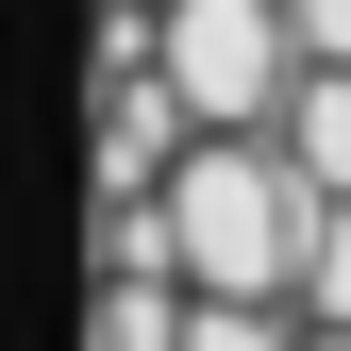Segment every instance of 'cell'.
<instances>
[{"mask_svg": "<svg viewBox=\"0 0 351 351\" xmlns=\"http://www.w3.org/2000/svg\"><path fill=\"white\" fill-rule=\"evenodd\" d=\"M301 351H351V335H318V318H301Z\"/></svg>", "mask_w": 351, "mask_h": 351, "instance_id": "6", "label": "cell"}, {"mask_svg": "<svg viewBox=\"0 0 351 351\" xmlns=\"http://www.w3.org/2000/svg\"><path fill=\"white\" fill-rule=\"evenodd\" d=\"M268 134L301 151V184H318V201H351V67H301V84H285V117H268Z\"/></svg>", "mask_w": 351, "mask_h": 351, "instance_id": "3", "label": "cell"}, {"mask_svg": "<svg viewBox=\"0 0 351 351\" xmlns=\"http://www.w3.org/2000/svg\"><path fill=\"white\" fill-rule=\"evenodd\" d=\"M101 51H151L201 134H268L285 84H301V17H285V0H167L151 34H101Z\"/></svg>", "mask_w": 351, "mask_h": 351, "instance_id": "2", "label": "cell"}, {"mask_svg": "<svg viewBox=\"0 0 351 351\" xmlns=\"http://www.w3.org/2000/svg\"><path fill=\"white\" fill-rule=\"evenodd\" d=\"M167 251H184L201 301H301V234H318V184H301L285 134H184L167 167Z\"/></svg>", "mask_w": 351, "mask_h": 351, "instance_id": "1", "label": "cell"}, {"mask_svg": "<svg viewBox=\"0 0 351 351\" xmlns=\"http://www.w3.org/2000/svg\"><path fill=\"white\" fill-rule=\"evenodd\" d=\"M301 318L351 335V201H318V234H301Z\"/></svg>", "mask_w": 351, "mask_h": 351, "instance_id": "4", "label": "cell"}, {"mask_svg": "<svg viewBox=\"0 0 351 351\" xmlns=\"http://www.w3.org/2000/svg\"><path fill=\"white\" fill-rule=\"evenodd\" d=\"M184 351H301V301H201Z\"/></svg>", "mask_w": 351, "mask_h": 351, "instance_id": "5", "label": "cell"}]
</instances>
